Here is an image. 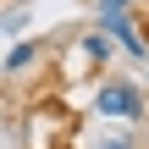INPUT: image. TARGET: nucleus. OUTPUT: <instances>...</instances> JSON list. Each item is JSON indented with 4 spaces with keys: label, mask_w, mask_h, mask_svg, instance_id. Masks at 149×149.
<instances>
[{
    "label": "nucleus",
    "mask_w": 149,
    "mask_h": 149,
    "mask_svg": "<svg viewBox=\"0 0 149 149\" xmlns=\"http://www.w3.org/2000/svg\"><path fill=\"white\" fill-rule=\"evenodd\" d=\"M100 111H105V116H127V122H138V116H144V100H138L133 83H105V88H100Z\"/></svg>",
    "instance_id": "f257e3e1"
},
{
    "label": "nucleus",
    "mask_w": 149,
    "mask_h": 149,
    "mask_svg": "<svg viewBox=\"0 0 149 149\" xmlns=\"http://www.w3.org/2000/svg\"><path fill=\"white\" fill-rule=\"evenodd\" d=\"M100 28H105V33H116V39H122V44L133 50V61H149V44L138 39V28H133V22L122 17V11H111V17H100Z\"/></svg>",
    "instance_id": "f03ea898"
},
{
    "label": "nucleus",
    "mask_w": 149,
    "mask_h": 149,
    "mask_svg": "<svg viewBox=\"0 0 149 149\" xmlns=\"http://www.w3.org/2000/svg\"><path fill=\"white\" fill-rule=\"evenodd\" d=\"M33 55H39V44H17V50L6 55V72H22V66H28Z\"/></svg>",
    "instance_id": "7ed1b4c3"
},
{
    "label": "nucleus",
    "mask_w": 149,
    "mask_h": 149,
    "mask_svg": "<svg viewBox=\"0 0 149 149\" xmlns=\"http://www.w3.org/2000/svg\"><path fill=\"white\" fill-rule=\"evenodd\" d=\"M83 55H88V61H105L111 44H105V39H83Z\"/></svg>",
    "instance_id": "20e7f679"
},
{
    "label": "nucleus",
    "mask_w": 149,
    "mask_h": 149,
    "mask_svg": "<svg viewBox=\"0 0 149 149\" xmlns=\"http://www.w3.org/2000/svg\"><path fill=\"white\" fill-rule=\"evenodd\" d=\"M122 6H133V0H100V17H111V11H122Z\"/></svg>",
    "instance_id": "39448f33"
},
{
    "label": "nucleus",
    "mask_w": 149,
    "mask_h": 149,
    "mask_svg": "<svg viewBox=\"0 0 149 149\" xmlns=\"http://www.w3.org/2000/svg\"><path fill=\"white\" fill-rule=\"evenodd\" d=\"M100 149H133V144H127V138H105Z\"/></svg>",
    "instance_id": "423d86ee"
}]
</instances>
